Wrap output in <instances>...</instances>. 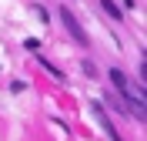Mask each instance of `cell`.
Returning <instances> with one entry per match:
<instances>
[{"mask_svg":"<svg viewBox=\"0 0 147 141\" xmlns=\"http://www.w3.org/2000/svg\"><path fill=\"white\" fill-rule=\"evenodd\" d=\"M60 24L67 27V34H70V37L77 40V44H87V30L80 27V20L74 17V14H70L67 7H60Z\"/></svg>","mask_w":147,"mask_h":141,"instance_id":"6da1fadb","label":"cell"},{"mask_svg":"<svg viewBox=\"0 0 147 141\" xmlns=\"http://www.w3.org/2000/svg\"><path fill=\"white\" fill-rule=\"evenodd\" d=\"M90 114H94V118H97V121H100L104 134H107L110 141H120V134L114 131V124H110V118H107V111H104V104H100V101H94V104H90Z\"/></svg>","mask_w":147,"mask_h":141,"instance_id":"7a4b0ae2","label":"cell"},{"mask_svg":"<svg viewBox=\"0 0 147 141\" xmlns=\"http://www.w3.org/2000/svg\"><path fill=\"white\" fill-rule=\"evenodd\" d=\"M110 81H114V87H117L120 94H127V91H130V81L124 77V71H114V67H110Z\"/></svg>","mask_w":147,"mask_h":141,"instance_id":"3957f363","label":"cell"},{"mask_svg":"<svg viewBox=\"0 0 147 141\" xmlns=\"http://www.w3.org/2000/svg\"><path fill=\"white\" fill-rule=\"evenodd\" d=\"M100 7L107 10V14H110V17H114V20H120V17H124V14H120V7H117V3H114V0H100Z\"/></svg>","mask_w":147,"mask_h":141,"instance_id":"277c9868","label":"cell"},{"mask_svg":"<svg viewBox=\"0 0 147 141\" xmlns=\"http://www.w3.org/2000/svg\"><path fill=\"white\" fill-rule=\"evenodd\" d=\"M37 61H40V64H44V67H47V71H50V74H54V77H57V81H64V74H60V67H54V64H50V61H47V57H44V54H37Z\"/></svg>","mask_w":147,"mask_h":141,"instance_id":"5b68a950","label":"cell"},{"mask_svg":"<svg viewBox=\"0 0 147 141\" xmlns=\"http://www.w3.org/2000/svg\"><path fill=\"white\" fill-rule=\"evenodd\" d=\"M34 14H37V17H40V20H44V24H47V20H50V14H47V10L40 7V3H34Z\"/></svg>","mask_w":147,"mask_h":141,"instance_id":"8992f818","label":"cell"},{"mask_svg":"<svg viewBox=\"0 0 147 141\" xmlns=\"http://www.w3.org/2000/svg\"><path fill=\"white\" fill-rule=\"evenodd\" d=\"M24 47H27V50H40V40H37V37H27V40H24Z\"/></svg>","mask_w":147,"mask_h":141,"instance_id":"52a82bcc","label":"cell"}]
</instances>
